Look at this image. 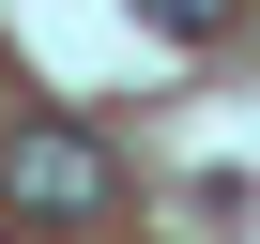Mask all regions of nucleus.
<instances>
[{
	"mask_svg": "<svg viewBox=\"0 0 260 244\" xmlns=\"http://www.w3.org/2000/svg\"><path fill=\"white\" fill-rule=\"evenodd\" d=\"M138 31H169V46H214V31H230V0H138Z\"/></svg>",
	"mask_w": 260,
	"mask_h": 244,
	"instance_id": "nucleus-2",
	"label": "nucleus"
},
{
	"mask_svg": "<svg viewBox=\"0 0 260 244\" xmlns=\"http://www.w3.org/2000/svg\"><path fill=\"white\" fill-rule=\"evenodd\" d=\"M0 198H16L31 229H92L122 198V168H107L92 122H16V138H0Z\"/></svg>",
	"mask_w": 260,
	"mask_h": 244,
	"instance_id": "nucleus-1",
	"label": "nucleus"
}]
</instances>
